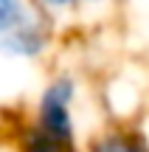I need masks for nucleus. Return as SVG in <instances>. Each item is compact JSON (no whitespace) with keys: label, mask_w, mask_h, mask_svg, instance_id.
<instances>
[{"label":"nucleus","mask_w":149,"mask_h":152,"mask_svg":"<svg viewBox=\"0 0 149 152\" xmlns=\"http://www.w3.org/2000/svg\"><path fill=\"white\" fill-rule=\"evenodd\" d=\"M79 76L73 71H56L45 79V85L39 87L37 102L31 110V121L39 130L51 132L54 138H62L68 144H82L79 141V115H76V104H79Z\"/></svg>","instance_id":"nucleus-1"},{"label":"nucleus","mask_w":149,"mask_h":152,"mask_svg":"<svg viewBox=\"0 0 149 152\" xmlns=\"http://www.w3.org/2000/svg\"><path fill=\"white\" fill-rule=\"evenodd\" d=\"M56 42V23L39 11H28L14 28L0 37V54L17 62H42Z\"/></svg>","instance_id":"nucleus-2"},{"label":"nucleus","mask_w":149,"mask_h":152,"mask_svg":"<svg viewBox=\"0 0 149 152\" xmlns=\"http://www.w3.org/2000/svg\"><path fill=\"white\" fill-rule=\"evenodd\" d=\"M82 152H149V135L141 124L113 121L90 132L82 144Z\"/></svg>","instance_id":"nucleus-3"},{"label":"nucleus","mask_w":149,"mask_h":152,"mask_svg":"<svg viewBox=\"0 0 149 152\" xmlns=\"http://www.w3.org/2000/svg\"><path fill=\"white\" fill-rule=\"evenodd\" d=\"M116 0H28L34 11L45 14L51 23H59V20H73V17H93L107 11Z\"/></svg>","instance_id":"nucleus-4"},{"label":"nucleus","mask_w":149,"mask_h":152,"mask_svg":"<svg viewBox=\"0 0 149 152\" xmlns=\"http://www.w3.org/2000/svg\"><path fill=\"white\" fill-rule=\"evenodd\" d=\"M17 152H82V144H68L62 138H54L51 132L39 130L34 121H28L17 132Z\"/></svg>","instance_id":"nucleus-5"},{"label":"nucleus","mask_w":149,"mask_h":152,"mask_svg":"<svg viewBox=\"0 0 149 152\" xmlns=\"http://www.w3.org/2000/svg\"><path fill=\"white\" fill-rule=\"evenodd\" d=\"M28 11H31L28 0H0V37L9 28H14Z\"/></svg>","instance_id":"nucleus-6"}]
</instances>
